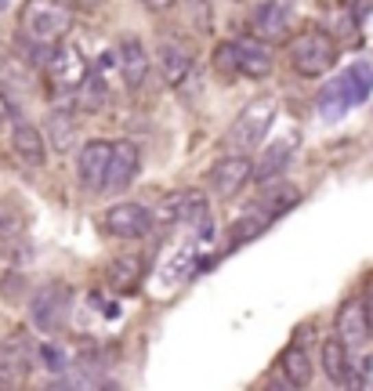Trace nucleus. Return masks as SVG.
<instances>
[{"instance_id": "dca6fc26", "label": "nucleus", "mask_w": 373, "mask_h": 391, "mask_svg": "<svg viewBox=\"0 0 373 391\" xmlns=\"http://www.w3.org/2000/svg\"><path fill=\"white\" fill-rule=\"evenodd\" d=\"M47 138L44 131H36V123H25L19 120L15 127H11V153H15V160L22 163V167L29 171H40L47 163Z\"/></svg>"}, {"instance_id": "1a4fd4ad", "label": "nucleus", "mask_w": 373, "mask_h": 391, "mask_svg": "<svg viewBox=\"0 0 373 391\" xmlns=\"http://www.w3.org/2000/svg\"><path fill=\"white\" fill-rule=\"evenodd\" d=\"M210 221V210H207V196L200 188H185V192H174L163 199V207L156 210V225H171V229H189V225H200Z\"/></svg>"}, {"instance_id": "ddd939ff", "label": "nucleus", "mask_w": 373, "mask_h": 391, "mask_svg": "<svg viewBox=\"0 0 373 391\" xmlns=\"http://www.w3.org/2000/svg\"><path fill=\"white\" fill-rule=\"evenodd\" d=\"M232 58H236V73L250 80H265L276 69V55L272 47L257 36H236L232 40Z\"/></svg>"}, {"instance_id": "cd10ccee", "label": "nucleus", "mask_w": 373, "mask_h": 391, "mask_svg": "<svg viewBox=\"0 0 373 391\" xmlns=\"http://www.w3.org/2000/svg\"><path fill=\"white\" fill-rule=\"evenodd\" d=\"M0 294H4L8 301H19L22 297V275L19 272H8L4 279H0Z\"/></svg>"}, {"instance_id": "2eb2a0df", "label": "nucleus", "mask_w": 373, "mask_h": 391, "mask_svg": "<svg viewBox=\"0 0 373 391\" xmlns=\"http://www.w3.org/2000/svg\"><path fill=\"white\" fill-rule=\"evenodd\" d=\"M298 203H301V188L282 181V185H268L265 192L250 203L247 214H250V218H257V221H265V225H272V221L282 218V214H290Z\"/></svg>"}, {"instance_id": "473e14b6", "label": "nucleus", "mask_w": 373, "mask_h": 391, "mask_svg": "<svg viewBox=\"0 0 373 391\" xmlns=\"http://www.w3.org/2000/svg\"><path fill=\"white\" fill-rule=\"evenodd\" d=\"M11 112H15V109H11V102H8V94L0 91V123H4V120L11 116Z\"/></svg>"}, {"instance_id": "0eeeda50", "label": "nucleus", "mask_w": 373, "mask_h": 391, "mask_svg": "<svg viewBox=\"0 0 373 391\" xmlns=\"http://www.w3.org/2000/svg\"><path fill=\"white\" fill-rule=\"evenodd\" d=\"M293 22H298V8L293 4H279V0H268V4H254L250 11V36L265 40L268 47L279 40H290Z\"/></svg>"}, {"instance_id": "a211bd4d", "label": "nucleus", "mask_w": 373, "mask_h": 391, "mask_svg": "<svg viewBox=\"0 0 373 391\" xmlns=\"http://www.w3.org/2000/svg\"><path fill=\"white\" fill-rule=\"evenodd\" d=\"M117 66H120V77H123V84L131 87V91H138V87L145 84V77H149V51H145V44H141L138 36H123V44L117 47Z\"/></svg>"}, {"instance_id": "39448f33", "label": "nucleus", "mask_w": 373, "mask_h": 391, "mask_svg": "<svg viewBox=\"0 0 373 391\" xmlns=\"http://www.w3.org/2000/svg\"><path fill=\"white\" fill-rule=\"evenodd\" d=\"M69 301H73L69 283H47V286H40L29 297V326L36 333L62 330V323H66V315H69Z\"/></svg>"}, {"instance_id": "f8f14e48", "label": "nucleus", "mask_w": 373, "mask_h": 391, "mask_svg": "<svg viewBox=\"0 0 373 391\" xmlns=\"http://www.w3.org/2000/svg\"><path fill=\"white\" fill-rule=\"evenodd\" d=\"M337 340L348 351H363L366 348V340L373 337L370 330V312H366V297H352V301H344V305L337 308Z\"/></svg>"}, {"instance_id": "393cba45", "label": "nucleus", "mask_w": 373, "mask_h": 391, "mask_svg": "<svg viewBox=\"0 0 373 391\" xmlns=\"http://www.w3.org/2000/svg\"><path fill=\"white\" fill-rule=\"evenodd\" d=\"M106 102H109V84L98 69H91V77H87L80 84V91L73 94V109L76 112H98Z\"/></svg>"}, {"instance_id": "bb28decb", "label": "nucleus", "mask_w": 373, "mask_h": 391, "mask_svg": "<svg viewBox=\"0 0 373 391\" xmlns=\"http://www.w3.org/2000/svg\"><path fill=\"white\" fill-rule=\"evenodd\" d=\"M40 362L47 366V373H66L69 370V355H66V348H58V344H44Z\"/></svg>"}, {"instance_id": "20e7f679", "label": "nucleus", "mask_w": 373, "mask_h": 391, "mask_svg": "<svg viewBox=\"0 0 373 391\" xmlns=\"http://www.w3.org/2000/svg\"><path fill=\"white\" fill-rule=\"evenodd\" d=\"M373 91V69L366 62H355L352 69H344L333 84H326L323 98H319V109H323V120H337L348 105H359L363 98Z\"/></svg>"}, {"instance_id": "f03ea898", "label": "nucleus", "mask_w": 373, "mask_h": 391, "mask_svg": "<svg viewBox=\"0 0 373 391\" xmlns=\"http://www.w3.org/2000/svg\"><path fill=\"white\" fill-rule=\"evenodd\" d=\"M276 98H254L250 105H243V112L232 120V127L225 131V149H228V156H247L250 149H257L268 138V131H272V123H276Z\"/></svg>"}, {"instance_id": "aec40b11", "label": "nucleus", "mask_w": 373, "mask_h": 391, "mask_svg": "<svg viewBox=\"0 0 373 391\" xmlns=\"http://www.w3.org/2000/svg\"><path fill=\"white\" fill-rule=\"evenodd\" d=\"M145 254H120L106 264V283L117 290V294H131V290L145 279Z\"/></svg>"}, {"instance_id": "a878e982", "label": "nucleus", "mask_w": 373, "mask_h": 391, "mask_svg": "<svg viewBox=\"0 0 373 391\" xmlns=\"http://www.w3.org/2000/svg\"><path fill=\"white\" fill-rule=\"evenodd\" d=\"M265 229H268L265 221H257V218H250V214H243V218L232 221V232H228V247H225V250H239V247L254 243V239L261 236Z\"/></svg>"}, {"instance_id": "c9c22d12", "label": "nucleus", "mask_w": 373, "mask_h": 391, "mask_svg": "<svg viewBox=\"0 0 373 391\" xmlns=\"http://www.w3.org/2000/svg\"><path fill=\"white\" fill-rule=\"evenodd\" d=\"M101 391H123V388H120V384H112V381H109V384H106V388H101Z\"/></svg>"}, {"instance_id": "72a5a7b5", "label": "nucleus", "mask_w": 373, "mask_h": 391, "mask_svg": "<svg viewBox=\"0 0 373 391\" xmlns=\"http://www.w3.org/2000/svg\"><path fill=\"white\" fill-rule=\"evenodd\" d=\"M44 391H76V388H73L69 381H55V384H47Z\"/></svg>"}, {"instance_id": "6ab92c4d", "label": "nucleus", "mask_w": 373, "mask_h": 391, "mask_svg": "<svg viewBox=\"0 0 373 391\" xmlns=\"http://www.w3.org/2000/svg\"><path fill=\"white\" fill-rule=\"evenodd\" d=\"M156 62H160V77L171 87H182L189 80V73H192V51L182 40H160Z\"/></svg>"}, {"instance_id": "4be33fe9", "label": "nucleus", "mask_w": 373, "mask_h": 391, "mask_svg": "<svg viewBox=\"0 0 373 391\" xmlns=\"http://www.w3.org/2000/svg\"><path fill=\"white\" fill-rule=\"evenodd\" d=\"M276 373H279L293 391H298V388H308V384H312V359H308V351H304V348L290 344V348H282V351H279V359H276Z\"/></svg>"}, {"instance_id": "6e6552de", "label": "nucleus", "mask_w": 373, "mask_h": 391, "mask_svg": "<svg viewBox=\"0 0 373 391\" xmlns=\"http://www.w3.org/2000/svg\"><path fill=\"white\" fill-rule=\"evenodd\" d=\"M101 229L117 239H141L156 229V214H152L145 203H131V199H123V203H112L106 214H101Z\"/></svg>"}, {"instance_id": "f704fd0d", "label": "nucleus", "mask_w": 373, "mask_h": 391, "mask_svg": "<svg viewBox=\"0 0 373 391\" xmlns=\"http://www.w3.org/2000/svg\"><path fill=\"white\" fill-rule=\"evenodd\" d=\"M366 312H370V330H373V290L366 294Z\"/></svg>"}, {"instance_id": "4468645a", "label": "nucleus", "mask_w": 373, "mask_h": 391, "mask_svg": "<svg viewBox=\"0 0 373 391\" xmlns=\"http://www.w3.org/2000/svg\"><path fill=\"white\" fill-rule=\"evenodd\" d=\"M298 145H301V134L298 131H287V134H279L276 142H268V149L261 153V160H257V171H254V181H276L282 171L290 167V160L293 153H298Z\"/></svg>"}, {"instance_id": "e433bc0d", "label": "nucleus", "mask_w": 373, "mask_h": 391, "mask_svg": "<svg viewBox=\"0 0 373 391\" xmlns=\"http://www.w3.org/2000/svg\"><path fill=\"white\" fill-rule=\"evenodd\" d=\"M0 51H4V44H0ZM0 62H4V58H0Z\"/></svg>"}, {"instance_id": "f3484780", "label": "nucleus", "mask_w": 373, "mask_h": 391, "mask_svg": "<svg viewBox=\"0 0 373 391\" xmlns=\"http://www.w3.org/2000/svg\"><path fill=\"white\" fill-rule=\"evenodd\" d=\"M29 362H33V344L25 333H11L0 340V381L8 388H15L29 373Z\"/></svg>"}, {"instance_id": "7ed1b4c3", "label": "nucleus", "mask_w": 373, "mask_h": 391, "mask_svg": "<svg viewBox=\"0 0 373 391\" xmlns=\"http://www.w3.org/2000/svg\"><path fill=\"white\" fill-rule=\"evenodd\" d=\"M290 66L301 77H326L337 66V40L323 26H304L290 40Z\"/></svg>"}, {"instance_id": "5701e85b", "label": "nucleus", "mask_w": 373, "mask_h": 391, "mask_svg": "<svg viewBox=\"0 0 373 391\" xmlns=\"http://www.w3.org/2000/svg\"><path fill=\"white\" fill-rule=\"evenodd\" d=\"M47 145L55 149V153H69L76 145V109H55L47 116Z\"/></svg>"}, {"instance_id": "9d476101", "label": "nucleus", "mask_w": 373, "mask_h": 391, "mask_svg": "<svg viewBox=\"0 0 373 391\" xmlns=\"http://www.w3.org/2000/svg\"><path fill=\"white\" fill-rule=\"evenodd\" d=\"M112 153H117V142H106V138H95L80 149L76 156V178L87 192H101L109 181V167H112Z\"/></svg>"}, {"instance_id": "c85d7f7f", "label": "nucleus", "mask_w": 373, "mask_h": 391, "mask_svg": "<svg viewBox=\"0 0 373 391\" xmlns=\"http://www.w3.org/2000/svg\"><path fill=\"white\" fill-rule=\"evenodd\" d=\"M189 11L196 15V29H200V33H207V29L214 26V8H210V4H192Z\"/></svg>"}, {"instance_id": "b1692460", "label": "nucleus", "mask_w": 373, "mask_h": 391, "mask_svg": "<svg viewBox=\"0 0 373 391\" xmlns=\"http://www.w3.org/2000/svg\"><path fill=\"white\" fill-rule=\"evenodd\" d=\"M323 370H326V381H330V384H348L352 351L337 340V333L323 340Z\"/></svg>"}, {"instance_id": "412c9836", "label": "nucleus", "mask_w": 373, "mask_h": 391, "mask_svg": "<svg viewBox=\"0 0 373 391\" xmlns=\"http://www.w3.org/2000/svg\"><path fill=\"white\" fill-rule=\"evenodd\" d=\"M141 171V153L134 142H117V153H112V167H109V181L106 192H123L127 185L138 178Z\"/></svg>"}, {"instance_id": "2f4dec72", "label": "nucleus", "mask_w": 373, "mask_h": 391, "mask_svg": "<svg viewBox=\"0 0 373 391\" xmlns=\"http://www.w3.org/2000/svg\"><path fill=\"white\" fill-rule=\"evenodd\" d=\"M265 391H293L287 381H282V377L279 373H272V377H268V384H265Z\"/></svg>"}, {"instance_id": "9b49d317", "label": "nucleus", "mask_w": 373, "mask_h": 391, "mask_svg": "<svg viewBox=\"0 0 373 391\" xmlns=\"http://www.w3.org/2000/svg\"><path fill=\"white\" fill-rule=\"evenodd\" d=\"M254 163L250 156H221L210 167V188L217 199H236L243 188L254 181Z\"/></svg>"}, {"instance_id": "7c9ffc66", "label": "nucleus", "mask_w": 373, "mask_h": 391, "mask_svg": "<svg viewBox=\"0 0 373 391\" xmlns=\"http://www.w3.org/2000/svg\"><path fill=\"white\" fill-rule=\"evenodd\" d=\"M15 229H19V214L0 199V232H15Z\"/></svg>"}, {"instance_id": "423d86ee", "label": "nucleus", "mask_w": 373, "mask_h": 391, "mask_svg": "<svg viewBox=\"0 0 373 391\" xmlns=\"http://www.w3.org/2000/svg\"><path fill=\"white\" fill-rule=\"evenodd\" d=\"M44 77H47V84L55 87V91L76 94V91H80V84L91 77V66H87V58H84L80 47L69 44V40H62L55 51H51V62L44 66Z\"/></svg>"}, {"instance_id": "f257e3e1", "label": "nucleus", "mask_w": 373, "mask_h": 391, "mask_svg": "<svg viewBox=\"0 0 373 391\" xmlns=\"http://www.w3.org/2000/svg\"><path fill=\"white\" fill-rule=\"evenodd\" d=\"M69 29V8L51 0H29L19 11V36L15 40L33 47H58L62 33Z\"/></svg>"}, {"instance_id": "c756f323", "label": "nucleus", "mask_w": 373, "mask_h": 391, "mask_svg": "<svg viewBox=\"0 0 373 391\" xmlns=\"http://www.w3.org/2000/svg\"><path fill=\"white\" fill-rule=\"evenodd\" d=\"M214 66H217V69H225V73H236L232 44H221V47H217V55H214Z\"/></svg>"}]
</instances>
